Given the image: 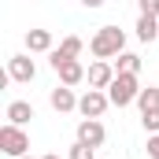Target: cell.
I'll return each instance as SVG.
<instances>
[{
    "mask_svg": "<svg viewBox=\"0 0 159 159\" xmlns=\"http://www.w3.org/2000/svg\"><path fill=\"white\" fill-rule=\"evenodd\" d=\"M89 52L96 56V59H115L126 52V34H122L119 26H100L93 41H89Z\"/></svg>",
    "mask_w": 159,
    "mask_h": 159,
    "instance_id": "6da1fadb",
    "label": "cell"
},
{
    "mask_svg": "<svg viewBox=\"0 0 159 159\" xmlns=\"http://www.w3.org/2000/svg\"><path fill=\"white\" fill-rule=\"evenodd\" d=\"M107 96H111V107H129V104H137V96H141V81H137V74L119 70L115 81L107 85Z\"/></svg>",
    "mask_w": 159,
    "mask_h": 159,
    "instance_id": "7a4b0ae2",
    "label": "cell"
},
{
    "mask_svg": "<svg viewBox=\"0 0 159 159\" xmlns=\"http://www.w3.org/2000/svg\"><path fill=\"white\" fill-rule=\"evenodd\" d=\"M26 148H30V133L22 126H15V122H4L0 126V152L11 156V159H22Z\"/></svg>",
    "mask_w": 159,
    "mask_h": 159,
    "instance_id": "3957f363",
    "label": "cell"
},
{
    "mask_svg": "<svg viewBox=\"0 0 159 159\" xmlns=\"http://www.w3.org/2000/svg\"><path fill=\"white\" fill-rule=\"evenodd\" d=\"M107 107H111L107 89H89V93L78 96V115H81V119H104Z\"/></svg>",
    "mask_w": 159,
    "mask_h": 159,
    "instance_id": "277c9868",
    "label": "cell"
},
{
    "mask_svg": "<svg viewBox=\"0 0 159 159\" xmlns=\"http://www.w3.org/2000/svg\"><path fill=\"white\" fill-rule=\"evenodd\" d=\"M7 78H11V81H22V85H30V81L37 78V63L30 59V52L7 59Z\"/></svg>",
    "mask_w": 159,
    "mask_h": 159,
    "instance_id": "5b68a950",
    "label": "cell"
},
{
    "mask_svg": "<svg viewBox=\"0 0 159 159\" xmlns=\"http://www.w3.org/2000/svg\"><path fill=\"white\" fill-rule=\"evenodd\" d=\"M81 48H85V41L78 37V34H67V37L59 41L52 52H48V63H63V59H78Z\"/></svg>",
    "mask_w": 159,
    "mask_h": 159,
    "instance_id": "8992f818",
    "label": "cell"
},
{
    "mask_svg": "<svg viewBox=\"0 0 159 159\" xmlns=\"http://www.w3.org/2000/svg\"><path fill=\"white\" fill-rule=\"evenodd\" d=\"M78 141H81V144H93V148H100V144L107 141V129H104V122H100V119H81V122H78Z\"/></svg>",
    "mask_w": 159,
    "mask_h": 159,
    "instance_id": "52a82bcc",
    "label": "cell"
},
{
    "mask_svg": "<svg viewBox=\"0 0 159 159\" xmlns=\"http://www.w3.org/2000/svg\"><path fill=\"white\" fill-rule=\"evenodd\" d=\"M52 70H56V78L63 81V85H78V81H85V67H81V59H63V63H52Z\"/></svg>",
    "mask_w": 159,
    "mask_h": 159,
    "instance_id": "ba28073f",
    "label": "cell"
},
{
    "mask_svg": "<svg viewBox=\"0 0 159 159\" xmlns=\"http://www.w3.org/2000/svg\"><path fill=\"white\" fill-rule=\"evenodd\" d=\"M48 104H52L59 115H67V111H78V96H74V89H70V85H63V81H59V85L48 93Z\"/></svg>",
    "mask_w": 159,
    "mask_h": 159,
    "instance_id": "9c48e42d",
    "label": "cell"
},
{
    "mask_svg": "<svg viewBox=\"0 0 159 159\" xmlns=\"http://www.w3.org/2000/svg\"><path fill=\"white\" fill-rule=\"evenodd\" d=\"M115 74H119V70H115L107 59H96V63L89 67V74H85V78H89V89H107V85L115 81Z\"/></svg>",
    "mask_w": 159,
    "mask_h": 159,
    "instance_id": "30bf717a",
    "label": "cell"
},
{
    "mask_svg": "<svg viewBox=\"0 0 159 159\" xmlns=\"http://www.w3.org/2000/svg\"><path fill=\"white\" fill-rule=\"evenodd\" d=\"M56 41H52V30H26V52L30 56H41V52H52Z\"/></svg>",
    "mask_w": 159,
    "mask_h": 159,
    "instance_id": "8fae6325",
    "label": "cell"
},
{
    "mask_svg": "<svg viewBox=\"0 0 159 159\" xmlns=\"http://www.w3.org/2000/svg\"><path fill=\"white\" fill-rule=\"evenodd\" d=\"M4 119L15 122V126H26V122L34 119V104H30V100H11L7 111H4Z\"/></svg>",
    "mask_w": 159,
    "mask_h": 159,
    "instance_id": "7c38bea8",
    "label": "cell"
},
{
    "mask_svg": "<svg viewBox=\"0 0 159 159\" xmlns=\"http://www.w3.org/2000/svg\"><path fill=\"white\" fill-rule=\"evenodd\" d=\"M137 41H159V15H141L137 19Z\"/></svg>",
    "mask_w": 159,
    "mask_h": 159,
    "instance_id": "4fadbf2b",
    "label": "cell"
},
{
    "mask_svg": "<svg viewBox=\"0 0 159 159\" xmlns=\"http://www.w3.org/2000/svg\"><path fill=\"white\" fill-rule=\"evenodd\" d=\"M115 70L137 74V70H141V56H133V52H122V56H115Z\"/></svg>",
    "mask_w": 159,
    "mask_h": 159,
    "instance_id": "5bb4252c",
    "label": "cell"
},
{
    "mask_svg": "<svg viewBox=\"0 0 159 159\" xmlns=\"http://www.w3.org/2000/svg\"><path fill=\"white\" fill-rule=\"evenodd\" d=\"M137 107H141V111H152V107H159V85L141 89V96H137Z\"/></svg>",
    "mask_w": 159,
    "mask_h": 159,
    "instance_id": "9a60e30c",
    "label": "cell"
},
{
    "mask_svg": "<svg viewBox=\"0 0 159 159\" xmlns=\"http://www.w3.org/2000/svg\"><path fill=\"white\" fill-rule=\"evenodd\" d=\"M141 126H144L148 133H159V107H152V111H141Z\"/></svg>",
    "mask_w": 159,
    "mask_h": 159,
    "instance_id": "2e32d148",
    "label": "cell"
},
{
    "mask_svg": "<svg viewBox=\"0 0 159 159\" xmlns=\"http://www.w3.org/2000/svg\"><path fill=\"white\" fill-rule=\"evenodd\" d=\"M93 156H96V148H93V144H81V141L70 144V159H93Z\"/></svg>",
    "mask_w": 159,
    "mask_h": 159,
    "instance_id": "e0dca14e",
    "label": "cell"
},
{
    "mask_svg": "<svg viewBox=\"0 0 159 159\" xmlns=\"http://www.w3.org/2000/svg\"><path fill=\"white\" fill-rule=\"evenodd\" d=\"M141 15H159V0H137Z\"/></svg>",
    "mask_w": 159,
    "mask_h": 159,
    "instance_id": "ac0fdd59",
    "label": "cell"
},
{
    "mask_svg": "<svg viewBox=\"0 0 159 159\" xmlns=\"http://www.w3.org/2000/svg\"><path fill=\"white\" fill-rule=\"evenodd\" d=\"M148 159H159V133H148Z\"/></svg>",
    "mask_w": 159,
    "mask_h": 159,
    "instance_id": "d6986e66",
    "label": "cell"
},
{
    "mask_svg": "<svg viewBox=\"0 0 159 159\" xmlns=\"http://www.w3.org/2000/svg\"><path fill=\"white\" fill-rule=\"evenodd\" d=\"M107 0H81V7H89V11H96V7H104Z\"/></svg>",
    "mask_w": 159,
    "mask_h": 159,
    "instance_id": "ffe728a7",
    "label": "cell"
},
{
    "mask_svg": "<svg viewBox=\"0 0 159 159\" xmlns=\"http://www.w3.org/2000/svg\"><path fill=\"white\" fill-rule=\"evenodd\" d=\"M41 159H59V156H56V152H48V156H41Z\"/></svg>",
    "mask_w": 159,
    "mask_h": 159,
    "instance_id": "44dd1931",
    "label": "cell"
},
{
    "mask_svg": "<svg viewBox=\"0 0 159 159\" xmlns=\"http://www.w3.org/2000/svg\"><path fill=\"white\" fill-rule=\"evenodd\" d=\"M22 159H34V156H22Z\"/></svg>",
    "mask_w": 159,
    "mask_h": 159,
    "instance_id": "7402d4cb",
    "label": "cell"
}]
</instances>
